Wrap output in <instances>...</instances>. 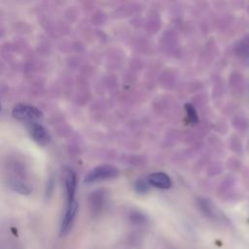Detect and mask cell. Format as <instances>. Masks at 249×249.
I'll return each mask as SVG.
<instances>
[{"label":"cell","mask_w":249,"mask_h":249,"mask_svg":"<svg viewBox=\"0 0 249 249\" xmlns=\"http://www.w3.org/2000/svg\"><path fill=\"white\" fill-rule=\"evenodd\" d=\"M148 182L152 186L159 189H169L171 187V180L169 176L163 172H155L148 176Z\"/></svg>","instance_id":"8992f818"},{"label":"cell","mask_w":249,"mask_h":249,"mask_svg":"<svg viewBox=\"0 0 249 249\" xmlns=\"http://www.w3.org/2000/svg\"><path fill=\"white\" fill-rule=\"evenodd\" d=\"M237 54L244 63L249 64V38H244L239 42Z\"/></svg>","instance_id":"52a82bcc"},{"label":"cell","mask_w":249,"mask_h":249,"mask_svg":"<svg viewBox=\"0 0 249 249\" xmlns=\"http://www.w3.org/2000/svg\"><path fill=\"white\" fill-rule=\"evenodd\" d=\"M12 115L18 121H26L29 123L40 120L43 117L42 112L33 105L18 104L14 107Z\"/></svg>","instance_id":"7a4b0ae2"},{"label":"cell","mask_w":249,"mask_h":249,"mask_svg":"<svg viewBox=\"0 0 249 249\" xmlns=\"http://www.w3.org/2000/svg\"><path fill=\"white\" fill-rule=\"evenodd\" d=\"M9 186L14 192L19 193L21 195H28L31 193V189L26 184H24L18 180H15V179L10 180Z\"/></svg>","instance_id":"ba28073f"},{"label":"cell","mask_w":249,"mask_h":249,"mask_svg":"<svg viewBox=\"0 0 249 249\" xmlns=\"http://www.w3.org/2000/svg\"><path fill=\"white\" fill-rule=\"evenodd\" d=\"M136 190L137 192H142V191H147V186L146 184L143 182V181H139L137 184H136Z\"/></svg>","instance_id":"30bf717a"},{"label":"cell","mask_w":249,"mask_h":249,"mask_svg":"<svg viewBox=\"0 0 249 249\" xmlns=\"http://www.w3.org/2000/svg\"><path fill=\"white\" fill-rule=\"evenodd\" d=\"M27 130L30 137L40 146H46L51 141V135L49 131L40 124L35 122L29 123L27 124Z\"/></svg>","instance_id":"3957f363"},{"label":"cell","mask_w":249,"mask_h":249,"mask_svg":"<svg viewBox=\"0 0 249 249\" xmlns=\"http://www.w3.org/2000/svg\"><path fill=\"white\" fill-rule=\"evenodd\" d=\"M77 209H78V204L76 201L70 203V204H66V210L64 213V217L63 220L61 222V226H60V234L64 235L66 234L69 230L72 227V224L74 222L76 213H77Z\"/></svg>","instance_id":"277c9868"},{"label":"cell","mask_w":249,"mask_h":249,"mask_svg":"<svg viewBox=\"0 0 249 249\" xmlns=\"http://www.w3.org/2000/svg\"><path fill=\"white\" fill-rule=\"evenodd\" d=\"M118 173H119V170L114 165H110V164L99 165V166H96L95 168H93L92 170H90L87 174V176L85 178V183L90 184V183H94L97 181L111 179V178L116 177L118 175Z\"/></svg>","instance_id":"6da1fadb"},{"label":"cell","mask_w":249,"mask_h":249,"mask_svg":"<svg viewBox=\"0 0 249 249\" xmlns=\"http://www.w3.org/2000/svg\"><path fill=\"white\" fill-rule=\"evenodd\" d=\"M185 110L187 112V116L189 118V120L192 122V123H196L198 121V118H197V114L195 110V108L191 105V104H186L185 105Z\"/></svg>","instance_id":"9c48e42d"},{"label":"cell","mask_w":249,"mask_h":249,"mask_svg":"<svg viewBox=\"0 0 249 249\" xmlns=\"http://www.w3.org/2000/svg\"><path fill=\"white\" fill-rule=\"evenodd\" d=\"M65 193H66V204H70L75 201L76 194V175L68 169L65 172Z\"/></svg>","instance_id":"5b68a950"}]
</instances>
